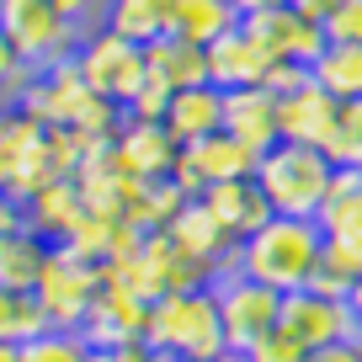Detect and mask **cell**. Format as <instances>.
Here are the masks:
<instances>
[{
  "instance_id": "1",
  "label": "cell",
  "mask_w": 362,
  "mask_h": 362,
  "mask_svg": "<svg viewBox=\"0 0 362 362\" xmlns=\"http://www.w3.org/2000/svg\"><path fill=\"white\" fill-rule=\"evenodd\" d=\"M320 245H325V235H320L315 218L272 214L250 240L235 245V267L229 272H245V277L267 283L272 293H298V288H309V277H315Z\"/></svg>"
},
{
  "instance_id": "2",
  "label": "cell",
  "mask_w": 362,
  "mask_h": 362,
  "mask_svg": "<svg viewBox=\"0 0 362 362\" xmlns=\"http://www.w3.org/2000/svg\"><path fill=\"white\" fill-rule=\"evenodd\" d=\"M330 176H336V165H330L325 149H315V144H288V139H277V144L256 160V187L267 192L272 214H288V218H315L320 203H325V192H330Z\"/></svg>"
},
{
  "instance_id": "3",
  "label": "cell",
  "mask_w": 362,
  "mask_h": 362,
  "mask_svg": "<svg viewBox=\"0 0 362 362\" xmlns=\"http://www.w3.org/2000/svg\"><path fill=\"white\" fill-rule=\"evenodd\" d=\"M144 346L160 351V357H218V351H229L214 288L155 298L149 304V325H144Z\"/></svg>"
},
{
  "instance_id": "4",
  "label": "cell",
  "mask_w": 362,
  "mask_h": 362,
  "mask_svg": "<svg viewBox=\"0 0 362 362\" xmlns=\"http://www.w3.org/2000/svg\"><path fill=\"white\" fill-rule=\"evenodd\" d=\"M0 33L11 37V48L22 54L27 69H48V64L75 59L80 37H86L75 22H64L48 0H0Z\"/></svg>"
},
{
  "instance_id": "5",
  "label": "cell",
  "mask_w": 362,
  "mask_h": 362,
  "mask_svg": "<svg viewBox=\"0 0 362 362\" xmlns=\"http://www.w3.org/2000/svg\"><path fill=\"white\" fill-rule=\"evenodd\" d=\"M75 64H80V75H86V86L96 90V96H107V102H117V107H128V96L149 80L144 48L128 43L112 27H90V33L80 37V48H75Z\"/></svg>"
},
{
  "instance_id": "6",
  "label": "cell",
  "mask_w": 362,
  "mask_h": 362,
  "mask_svg": "<svg viewBox=\"0 0 362 362\" xmlns=\"http://www.w3.org/2000/svg\"><path fill=\"white\" fill-rule=\"evenodd\" d=\"M214 298H218V325H224L229 351H245L256 336H267L277 325V309H283V293H272L267 283H256L245 272H218Z\"/></svg>"
},
{
  "instance_id": "7",
  "label": "cell",
  "mask_w": 362,
  "mask_h": 362,
  "mask_svg": "<svg viewBox=\"0 0 362 362\" xmlns=\"http://www.w3.org/2000/svg\"><path fill=\"white\" fill-rule=\"evenodd\" d=\"M102 293V267H90V261H75L69 250H48V267L43 277H37L33 298L43 304L48 325L54 330H80V320H86L90 298Z\"/></svg>"
},
{
  "instance_id": "8",
  "label": "cell",
  "mask_w": 362,
  "mask_h": 362,
  "mask_svg": "<svg viewBox=\"0 0 362 362\" xmlns=\"http://www.w3.org/2000/svg\"><path fill=\"white\" fill-rule=\"evenodd\" d=\"M90 96H96V90L86 86L80 64L64 59V64L33 69L27 86L11 96V107H22V112L33 117V123H43V128H75V117L90 107Z\"/></svg>"
},
{
  "instance_id": "9",
  "label": "cell",
  "mask_w": 362,
  "mask_h": 362,
  "mask_svg": "<svg viewBox=\"0 0 362 362\" xmlns=\"http://www.w3.org/2000/svg\"><path fill=\"white\" fill-rule=\"evenodd\" d=\"M256 149H245L235 134H208L197 144H181L176 165H170V181H176L187 197H203L214 181H240V176H256Z\"/></svg>"
},
{
  "instance_id": "10",
  "label": "cell",
  "mask_w": 362,
  "mask_h": 362,
  "mask_svg": "<svg viewBox=\"0 0 362 362\" xmlns=\"http://www.w3.org/2000/svg\"><path fill=\"white\" fill-rule=\"evenodd\" d=\"M277 325H283L298 346H309V357H315L320 346H336V341H346V336H362L357 320H351V309H346V298H325V293H315V288L283 293Z\"/></svg>"
},
{
  "instance_id": "11",
  "label": "cell",
  "mask_w": 362,
  "mask_h": 362,
  "mask_svg": "<svg viewBox=\"0 0 362 362\" xmlns=\"http://www.w3.org/2000/svg\"><path fill=\"white\" fill-rule=\"evenodd\" d=\"M250 37L267 48V59H293V64H315L325 54V27L298 16L293 6H277V11H256V16H240Z\"/></svg>"
},
{
  "instance_id": "12",
  "label": "cell",
  "mask_w": 362,
  "mask_h": 362,
  "mask_svg": "<svg viewBox=\"0 0 362 362\" xmlns=\"http://www.w3.org/2000/svg\"><path fill=\"white\" fill-rule=\"evenodd\" d=\"M144 325H149V304L123 288H107L90 298L86 320H80V336H86L90 351H107V346H128V341H144Z\"/></svg>"
},
{
  "instance_id": "13",
  "label": "cell",
  "mask_w": 362,
  "mask_h": 362,
  "mask_svg": "<svg viewBox=\"0 0 362 362\" xmlns=\"http://www.w3.org/2000/svg\"><path fill=\"white\" fill-rule=\"evenodd\" d=\"M112 155H117V165H123L128 176L160 181V176H170L181 144L165 134V123H134V117H123V128L112 134Z\"/></svg>"
},
{
  "instance_id": "14",
  "label": "cell",
  "mask_w": 362,
  "mask_h": 362,
  "mask_svg": "<svg viewBox=\"0 0 362 362\" xmlns=\"http://www.w3.org/2000/svg\"><path fill=\"white\" fill-rule=\"evenodd\" d=\"M165 235L176 240V250H187V256L208 261L214 272H229V267H235V245H240V240L229 235V229L218 224L214 214H208V203H203V197L181 203V214L165 224Z\"/></svg>"
},
{
  "instance_id": "15",
  "label": "cell",
  "mask_w": 362,
  "mask_h": 362,
  "mask_svg": "<svg viewBox=\"0 0 362 362\" xmlns=\"http://www.w3.org/2000/svg\"><path fill=\"white\" fill-rule=\"evenodd\" d=\"M336 96L330 90H320L315 80H304L298 90H288V96H277V134L288 139V144H325L330 128H336Z\"/></svg>"
},
{
  "instance_id": "16",
  "label": "cell",
  "mask_w": 362,
  "mask_h": 362,
  "mask_svg": "<svg viewBox=\"0 0 362 362\" xmlns=\"http://www.w3.org/2000/svg\"><path fill=\"white\" fill-rule=\"evenodd\" d=\"M224 134H235L245 149L267 155L277 144V96L267 86H240V90H224Z\"/></svg>"
},
{
  "instance_id": "17",
  "label": "cell",
  "mask_w": 362,
  "mask_h": 362,
  "mask_svg": "<svg viewBox=\"0 0 362 362\" xmlns=\"http://www.w3.org/2000/svg\"><path fill=\"white\" fill-rule=\"evenodd\" d=\"M267 69H272L267 48H261L245 27H235V33H224V37H214V43H208V86H218V90L261 86V80H267Z\"/></svg>"
},
{
  "instance_id": "18",
  "label": "cell",
  "mask_w": 362,
  "mask_h": 362,
  "mask_svg": "<svg viewBox=\"0 0 362 362\" xmlns=\"http://www.w3.org/2000/svg\"><path fill=\"white\" fill-rule=\"evenodd\" d=\"M203 203H208V214H214L235 240H250V235H256V229L272 218V203H267V192L256 187V176L214 181V187L203 192Z\"/></svg>"
},
{
  "instance_id": "19",
  "label": "cell",
  "mask_w": 362,
  "mask_h": 362,
  "mask_svg": "<svg viewBox=\"0 0 362 362\" xmlns=\"http://www.w3.org/2000/svg\"><path fill=\"white\" fill-rule=\"evenodd\" d=\"M224 128V90L218 86H187V90H170V107H165V134L176 144H197V139L218 134Z\"/></svg>"
},
{
  "instance_id": "20",
  "label": "cell",
  "mask_w": 362,
  "mask_h": 362,
  "mask_svg": "<svg viewBox=\"0 0 362 362\" xmlns=\"http://www.w3.org/2000/svg\"><path fill=\"white\" fill-rule=\"evenodd\" d=\"M86 218V203H80V187H75V176H59V181H48L37 197H27L22 203V224L33 229V235H43L48 245H59V240L69 235V229Z\"/></svg>"
},
{
  "instance_id": "21",
  "label": "cell",
  "mask_w": 362,
  "mask_h": 362,
  "mask_svg": "<svg viewBox=\"0 0 362 362\" xmlns=\"http://www.w3.org/2000/svg\"><path fill=\"white\" fill-rule=\"evenodd\" d=\"M144 64L155 80H165L170 90H187V86H208V48L187 43V37L165 33L155 43H144Z\"/></svg>"
},
{
  "instance_id": "22",
  "label": "cell",
  "mask_w": 362,
  "mask_h": 362,
  "mask_svg": "<svg viewBox=\"0 0 362 362\" xmlns=\"http://www.w3.org/2000/svg\"><path fill=\"white\" fill-rule=\"evenodd\" d=\"M315 224L325 240H357L362 245V170H336L330 176V192L320 203Z\"/></svg>"
},
{
  "instance_id": "23",
  "label": "cell",
  "mask_w": 362,
  "mask_h": 362,
  "mask_svg": "<svg viewBox=\"0 0 362 362\" xmlns=\"http://www.w3.org/2000/svg\"><path fill=\"white\" fill-rule=\"evenodd\" d=\"M48 240L43 235H33V229H11V235L0 240V288H11V293H33L37 288V277H43V267H48Z\"/></svg>"
},
{
  "instance_id": "24",
  "label": "cell",
  "mask_w": 362,
  "mask_h": 362,
  "mask_svg": "<svg viewBox=\"0 0 362 362\" xmlns=\"http://www.w3.org/2000/svg\"><path fill=\"white\" fill-rule=\"evenodd\" d=\"M170 22H176V0H107V16H102V27L123 33L139 48L165 37Z\"/></svg>"
},
{
  "instance_id": "25",
  "label": "cell",
  "mask_w": 362,
  "mask_h": 362,
  "mask_svg": "<svg viewBox=\"0 0 362 362\" xmlns=\"http://www.w3.org/2000/svg\"><path fill=\"white\" fill-rule=\"evenodd\" d=\"M309 80L336 102H362V43H325V54L309 64Z\"/></svg>"
},
{
  "instance_id": "26",
  "label": "cell",
  "mask_w": 362,
  "mask_h": 362,
  "mask_svg": "<svg viewBox=\"0 0 362 362\" xmlns=\"http://www.w3.org/2000/svg\"><path fill=\"white\" fill-rule=\"evenodd\" d=\"M240 27V11L229 6V0H176V22H170V33L187 37V43L208 48L214 37L235 33Z\"/></svg>"
},
{
  "instance_id": "27",
  "label": "cell",
  "mask_w": 362,
  "mask_h": 362,
  "mask_svg": "<svg viewBox=\"0 0 362 362\" xmlns=\"http://www.w3.org/2000/svg\"><path fill=\"white\" fill-rule=\"evenodd\" d=\"M357 277H362V245H357V240H325V245H320V261H315L309 288L325 293V298H346Z\"/></svg>"
},
{
  "instance_id": "28",
  "label": "cell",
  "mask_w": 362,
  "mask_h": 362,
  "mask_svg": "<svg viewBox=\"0 0 362 362\" xmlns=\"http://www.w3.org/2000/svg\"><path fill=\"white\" fill-rule=\"evenodd\" d=\"M181 203H192V197L181 192L170 176H160V181H144V187H139V197L128 203L123 218H128L134 229H144V235H155V229H165L170 218L181 214Z\"/></svg>"
},
{
  "instance_id": "29",
  "label": "cell",
  "mask_w": 362,
  "mask_h": 362,
  "mask_svg": "<svg viewBox=\"0 0 362 362\" xmlns=\"http://www.w3.org/2000/svg\"><path fill=\"white\" fill-rule=\"evenodd\" d=\"M320 149H325V160L336 170H362V102L336 107V128H330V139Z\"/></svg>"
},
{
  "instance_id": "30",
  "label": "cell",
  "mask_w": 362,
  "mask_h": 362,
  "mask_svg": "<svg viewBox=\"0 0 362 362\" xmlns=\"http://www.w3.org/2000/svg\"><path fill=\"white\" fill-rule=\"evenodd\" d=\"M43 330H54L48 325V315H43V304H37L33 293H11V288H0V341H33V336H43Z\"/></svg>"
},
{
  "instance_id": "31",
  "label": "cell",
  "mask_w": 362,
  "mask_h": 362,
  "mask_svg": "<svg viewBox=\"0 0 362 362\" xmlns=\"http://www.w3.org/2000/svg\"><path fill=\"white\" fill-rule=\"evenodd\" d=\"M112 229H117V218H96V214H86L64 240H59V250H69L75 261H90V267H102V261L112 256Z\"/></svg>"
},
{
  "instance_id": "32",
  "label": "cell",
  "mask_w": 362,
  "mask_h": 362,
  "mask_svg": "<svg viewBox=\"0 0 362 362\" xmlns=\"http://www.w3.org/2000/svg\"><path fill=\"white\" fill-rule=\"evenodd\" d=\"M22 362H90V346L80 330H43L22 341Z\"/></svg>"
},
{
  "instance_id": "33",
  "label": "cell",
  "mask_w": 362,
  "mask_h": 362,
  "mask_svg": "<svg viewBox=\"0 0 362 362\" xmlns=\"http://www.w3.org/2000/svg\"><path fill=\"white\" fill-rule=\"evenodd\" d=\"M240 357H245V362H309V346H298L283 325H272L267 336H256Z\"/></svg>"
},
{
  "instance_id": "34",
  "label": "cell",
  "mask_w": 362,
  "mask_h": 362,
  "mask_svg": "<svg viewBox=\"0 0 362 362\" xmlns=\"http://www.w3.org/2000/svg\"><path fill=\"white\" fill-rule=\"evenodd\" d=\"M165 107H170V86L165 80H155L149 75L144 86L128 96V107H123V117H134V123H165Z\"/></svg>"
},
{
  "instance_id": "35",
  "label": "cell",
  "mask_w": 362,
  "mask_h": 362,
  "mask_svg": "<svg viewBox=\"0 0 362 362\" xmlns=\"http://www.w3.org/2000/svg\"><path fill=\"white\" fill-rule=\"evenodd\" d=\"M325 43H362V0H341L325 16Z\"/></svg>"
},
{
  "instance_id": "36",
  "label": "cell",
  "mask_w": 362,
  "mask_h": 362,
  "mask_svg": "<svg viewBox=\"0 0 362 362\" xmlns=\"http://www.w3.org/2000/svg\"><path fill=\"white\" fill-rule=\"evenodd\" d=\"M27 75H33V69L22 64V54L11 48V37L0 33V96H16V90L27 86Z\"/></svg>"
},
{
  "instance_id": "37",
  "label": "cell",
  "mask_w": 362,
  "mask_h": 362,
  "mask_svg": "<svg viewBox=\"0 0 362 362\" xmlns=\"http://www.w3.org/2000/svg\"><path fill=\"white\" fill-rule=\"evenodd\" d=\"M309 80V64H293V59H272V69H267V80L261 86L272 90V96H288V90H298Z\"/></svg>"
},
{
  "instance_id": "38",
  "label": "cell",
  "mask_w": 362,
  "mask_h": 362,
  "mask_svg": "<svg viewBox=\"0 0 362 362\" xmlns=\"http://www.w3.org/2000/svg\"><path fill=\"white\" fill-rule=\"evenodd\" d=\"M48 6H54L64 22H75L80 33H90V27L107 16V0H48Z\"/></svg>"
},
{
  "instance_id": "39",
  "label": "cell",
  "mask_w": 362,
  "mask_h": 362,
  "mask_svg": "<svg viewBox=\"0 0 362 362\" xmlns=\"http://www.w3.org/2000/svg\"><path fill=\"white\" fill-rule=\"evenodd\" d=\"M90 362H170V357L149 351L144 341H128V346H107V351H90Z\"/></svg>"
},
{
  "instance_id": "40",
  "label": "cell",
  "mask_w": 362,
  "mask_h": 362,
  "mask_svg": "<svg viewBox=\"0 0 362 362\" xmlns=\"http://www.w3.org/2000/svg\"><path fill=\"white\" fill-rule=\"evenodd\" d=\"M309 362H362V336H346V341H336V346H320Z\"/></svg>"
},
{
  "instance_id": "41",
  "label": "cell",
  "mask_w": 362,
  "mask_h": 362,
  "mask_svg": "<svg viewBox=\"0 0 362 362\" xmlns=\"http://www.w3.org/2000/svg\"><path fill=\"white\" fill-rule=\"evenodd\" d=\"M336 6H341V0H293V11L309 16V22H320V27H325V16L336 11Z\"/></svg>"
},
{
  "instance_id": "42",
  "label": "cell",
  "mask_w": 362,
  "mask_h": 362,
  "mask_svg": "<svg viewBox=\"0 0 362 362\" xmlns=\"http://www.w3.org/2000/svg\"><path fill=\"white\" fill-rule=\"evenodd\" d=\"M11 229H22V208H16L11 197H0V240L11 235Z\"/></svg>"
},
{
  "instance_id": "43",
  "label": "cell",
  "mask_w": 362,
  "mask_h": 362,
  "mask_svg": "<svg viewBox=\"0 0 362 362\" xmlns=\"http://www.w3.org/2000/svg\"><path fill=\"white\" fill-rule=\"evenodd\" d=\"M240 16H256V11H277V6H293V0H229Z\"/></svg>"
},
{
  "instance_id": "44",
  "label": "cell",
  "mask_w": 362,
  "mask_h": 362,
  "mask_svg": "<svg viewBox=\"0 0 362 362\" xmlns=\"http://www.w3.org/2000/svg\"><path fill=\"white\" fill-rule=\"evenodd\" d=\"M11 170H16V155H11V144L0 139V197H6V187H11Z\"/></svg>"
},
{
  "instance_id": "45",
  "label": "cell",
  "mask_w": 362,
  "mask_h": 362,
  "mask_svg": "<svg viewBox=\"0 0 362 362\" xmlns=\"http://www.w3.org/2000/svg\"><path fill=\"white\" fill-rule=\"evenodd\" d=\"M346 309H351V320H357V330H362V277L351 283V293H346Z\"/></svg>"
},
{
  "instance_id": "46",
  "label": "cell",
  "mask_w": 362,
  "mask_h": 362,
  "mask_svg": "<svg viewBox=\"0 0 362 362\" xmlns=\"http://www.w3.org/2000/svg\"><path fill=\"white\" fill-rule=\"evenodd\" d=\"M170 362H245L240 351H218V357H170Z\"/></svg>"
},
{
  "instance_id": "47",
  "label": "cell",
  "mask_w": 362,
  "mask_h": 362,
  "mask_svg": "<svg viewBox=\"0 0 362 362\" xmlns=\"http://www.w3.org/2000/svg\"><path fill=\"white\" fill-rule=\"evenodd\" d=\"M0 362H22V346H16V341H0Z\"/></svg>"
}]
</instances>
